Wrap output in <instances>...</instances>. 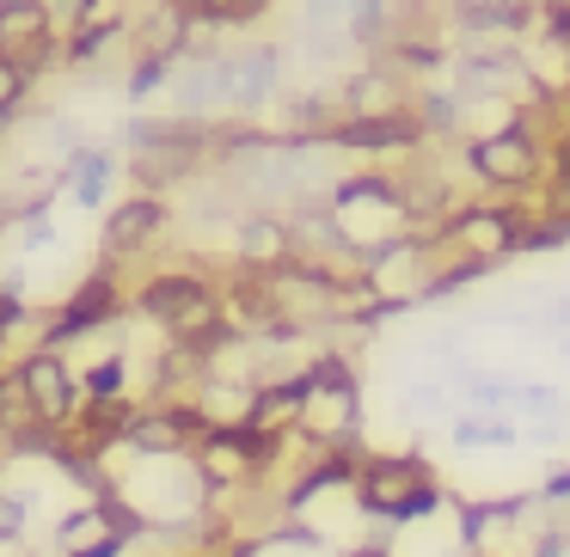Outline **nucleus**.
<instances>
[{
    "label": "nucleus",
    "mask_w": 570,
    "mask_h": 557,
    "mask_svg": "<svg viewBox=\"0 0 570 557\" xmlns=\"http://www.w3.org/2000/svg\"><path fill=\"white\" fill-rule=\"evenodd\" d=\"M295 422L313 441H344V435H356V374H350V361L320 356L313 374H301V417Z\"/></svg>",
    "instance_id": "f257e3e1"
},
{
    "label": "nucleus",
    "mask_w": 570,
    "mask_h": 557,
    "mask_svg": "<svg viewBox=\"0 0 570 557\" xmlns=\"http://www.w3.org/2000/svg\"><path fill=\"white\" fill-rule=\"evenodd\" d=\"M362 508L393 520H417L435 508V484L423 459H368L362 466Z\"/></svg>",
    "instance_id": "f03ea898"
},
{
    "label": "nucleus",
    "mask_w": 570,
    "mask_h": 557,
    "mask_svg": "<svg viewBox=\"0 0 570 557\" xmlns=\"http://www.w3.org/2000/svg\"><path fill=\"white\" fill-rule=\"evenodd\" d=\"M136 307L148 312V319L173 325L178 337H190V331H203L209 319H222V312H215L209 282H203V276H190V270H166V276H154V282L136 295Z\"/></svg>",
    "instance_id": "7ed1b4c3"
},
{
    "label": "nucleus",
    "mask_w": 570,
    "mask_h": 557,
    "mask_svg": "<svg viewBox=\"0 0 570 557\" xmlns=\"http://www.w3.org/2000/svg\"><path fill=\"white\" fill-rule=\"evenodd\" d=\"M472 172L484 178L491 190H521L540 178V148H533L528 123H509V129H491V136H479L466 148Z\"/></svg>",
    "instance_id": "20e7f679"
},
{
    "label": "nucleus",
    "mask_w": 570,
    "mask_h": 557,
    "mask_svg": "<svg viewBox=\"0 0 570 557\" xmlns=\"http://www.w3.org/2000/svg\"><path fill=\"white\" fill-rule=\"evenodd\" d=\"M13 380L43 429H68V417H75V374H68V361L56 349H31Z\"/></svg>",
    "instance_id": "39448f33"
},
{
    "label": "nucleus",
    "mask_w": 570,
    "mask_h": 557,
    "mask_svg": "<svg viewBox=\"0 0 570 557\" xmlns=\"http://www.w3.org/2000/svg\"><path fill=\"white\" fill-rule=\"evenodd\" d=\"M105 319H117V282H111V270L87 276V282L75 288V300L56 312V325H50V337H43V349L68 344V337L92 331V325H105Z\"/></svg>",
    "instance_id": "423d86ee"
},
{
    "label": "nucleus",
    "mask_w": 570,
    "mask_h": 557,
    "mask_svg": "<svg viewBox=\"0 0 570 557\" xmlns=\"http://www.w3.org/2000/svg\"><path fill=\"white\" fill-rule=\"evenodd\" d=\"M337 111H344V123H374V117L405 111V105H399V80L386 74V68H362V74L344 80V92H337Z\"/></svg>",
    "instance_id": "0eeeda50"
},
{
    "label": "nucleus",
    "mask_w": 570,
    "mask_h": 557,
    "mask_svg": "<svg viewBox=\"0 0 570 557\" xmlns=\"http://www.w3.org/2000/svg\"><path fill=\"white\" fill-rule=\"evenodd\" d=\"M332 141H337V148H356V153L417 148V141H423V123H417L411 111H393V117H374V123H337Z\"/></svg>",
    "instance_id": "6e6552de"
},
{
    "label": "nucleus",
    "mask_w": 570,
    "mask_h": 557,
    "mask_svg": "<svg viewBox=\"0 0 570 557\" xmlns=\"http://www.w3.org/2000/svg\"><path fill=\"white\" fill-rule=\"evenodd\" d=\"M166 227V202L160 197H129L111 209V221H105V251H141L148 239H160Z\"/></svg>",
    "instance_id": "1a4fd4ad"
},
{
    "label": "nucleus",
    "mask_w": 570,
    "mask_h": 557,
    "mask_svg": "<svg viewBox=\"0 0 570 557\" xmlns=\"http://www.w3.org/2000/svg\"><path fill=\"white\" fill-rule=\"evenodd\" d=\"M276 62H283V56L276 50H246V56H222V80H227V99L234 105H258L264 92L276 87Z\"/></svg>",
    "instance_id": "9d476101"
},
{
    "label": "nucleus",
    "mask_w": 570,
    "mask_h": 557,
    "mask_svg": "<svg viewBox=\"0 0 570 557\" xmlns=\"http://www.w3.org/2000/svg\"><path fill=\"white\" fill-rule=\"evenodd\" d=\"M129 148H209V123H190V117H141L129 123Z\"/></svg>",
    "instance_id": "9b49d317"
},
{
    "label": "nucleus",
    "mask_w": 570,
    "mask_h": 557,
    "mask_svg": "<svg viewBox=\"0 0 570 557\" xmlns=\"http://www.w3.org/2000/svg\"><path fill=\"white\" fill-rule=\"evenodd\" d=\"M203 153L209 148H148L136 153V178H141V197H154V190L178 185V178H190L203 166Z\"/></svg>",
    "instance_id": "f8f14e48"
},
{
    "label": "nucleus",
    "mask_w": 570,
    "mask_h": 557,
    "mask_svg": "<svg viewBox=\"0 0 570 557\" xmlns=\"http://www.w3.org/2000/svg\"><path fill=\"white\" fill-rule=\"evenodd\" d=\"M190 38V19L185 7H166V13H154L148 26H141V56H154V62H166V56H178Z\"/></svg>",
    "instance_id": "ddd939ff"
},
{
    "label": "nucleus",
    "mask_w": 570,
    "mask_h": 557,
    "mask_svg": "<svg viewBox=\"0 0 570 557\" xmlns=\"http://www.w3.org/2000/svg\"><path fill=\"white\" fill-rule=\"evenodd\" d=\"M190 26H215V31H239V26H258L264 7L258 0H197V7H185Z\"/></svg>",
    "instance_id": "4468645a"
},
{
    "label": "nucleus",
    "mask_w": 570,
    "mask_h": 557,
    "mask_svg": "<svg viewBox=\"0 0 570 557\" xmlns=\"http://www.w3.org/2000/svg\"><path fill=\"white\" fill-rule=\"evenodd\" d=\"M0 56H7V62H13V74L31 87V80L50 68V56H56V31H38V38H19V43H0Z\"/></svg>",
    "instance_id": "2eb2a0df"
},
{
    "label": "nucleus",
    "mask_w": 570,
    "mask_h": 557,
    "mask_svg": "<svg viewBox=\"0 0 570 557\" xmlns=\"http://www.w3.org/2000/svg\"><path fill=\"white\" fill-rule=\"evenodd\" d=\"M38 31H50V7H38V0H0V43L38 38Z\"/></svg>",
    "instance_id": "dca6fc26"
},
{
    "label": "nucleus",
    "mask_w": 570,
    "mask_h": 557,
    "mask_svg": "<svg viewBox=\"0 0 570 557\" xmlns=\"http://www.w3.org/2000/svg\"><path fill=\"white\" fill-rule=\"evenodd\" d=\"M178 92H185V105H197V111H209V105H222L227 99V80H222V62H197L185 80H178Z\"/></svg>",
    "instance_id": "f3484780"
},
{
    "label": "nucleus",
    "mask_w": 570,
    "mask_h": 557,
    "mask_svg": "<svg viewBox=\"0 0 570 557\" xmlns=\"http://www.w3.org/2000/svg\"><path fill=\"white\" fill-rule=\"evenodd\" d=\"M533 19V7H460L466 31H521Z\"/></svg>",
    "instance_id": "a211bd4d"
},
{
    "label": "nucleus",
    "mask_w": 570,
    "mask_h": 557,
    "mask_svg": "<svg viewBox=\"0 0 570 557\" xmlns=\"http://www.w3.org/2000/svg\"><path fill=\"white\" fill-rule=\"evenodd\" d=\"M105 185H111V153H75V197L87 209L105 197Z\"/></svg>",
    "instance_id": "6ab92c4d"
},
{
    "label": "nucleus",
    "mask_w": 570,
    "mask_h": 557,
    "mask_svg": "<svg viewBox=\"0 0 570 557\" xmlns=\"http://www.w3.org/2000/svg\"><path fill=\"white\" fill-rule=\"evenodd\" d=\"M411 117L423 123V136H448V129L460 123V105H454V99H435V92H423L417 111H411Z\"/></svg>",
    "instance_id": "aec40b11"
},
{
    "label": "nucleus",
    "mask_w": 570,
    "mask_h": 557,
    "mask_svg": "<svg viewBox=\"0 0 570 557\" xmlns=\"http://www.w3.org/2000/svg\"><path fill=\"white\" fill-rule=\"evenodd\" d=\"M117 386H124V361L117 356H105L99 368H87V392L92 398H117Z\"/></svg>",
    "instance_id": "412c9836"
},
{
    "label": "nucleus",
    "mask_w": 570,
    "mask_h": 557,
    "mask_svg": "<svg viewBox=\"0 0 570 557\" xmlns=\"http://www.w3.org/2000/svg\"><path fill=\"white\" fill-rule=\"evenodd\" d=\"M19 527H26V503L13 490H0V539H19Z\"/></svg>",
    "instance_id": "4be33fe9"
},
{
    "label": "nucleus",
    "mask_w": 570,
    "mask_h": 557,
    "mask_svg": "<svg viewBox=\"0 0 570 557\" xmlns=\"http://www.w3.org/2000/svg\"><path fill=\"white\" fill-rule=\"evenodd\" d=\"M26 99V80L13 74V62H7V56H0V117L13 111V105Z\"/></svg>",
    "instance_id": "5701e85b"
},
{
    "label": "nucleus",
    "mask_w": 570,
    "mask_h": 557,
    "mask_svg": "<svg viewBox=\"0 0 570 557\" xmlns=\"http://www.w3.org/2000/svg\"><path fill=\"white\" fill-rule=\"evenodd\" d=\"M160 80H166V62L141 56V62H136V74H129V92H148V87H160Z\"/></svg>",
    "instance_id": "b1692460"
},
{
    "label": "nucleus",
    "mask_w": 570,
    "mask_h": 557,
    "mask_svg": "<svg viewBox=\"0 0 570 557\" xmlns=\"http://www.w3.org/2000/svg\"><path fill=\"white\" fill-rule=\"evenodd\" d=\"M19 319H26L19 295H0V337H7V331H19Z\"/></svg>",
    "instance_id": "393cba45"
},
{
    "label": "nucleus",
    "mask_w": 570,
    "mask_h": 557,
    "mask_svg": "<svg viewBox=\"0 0 570 557\" xmlns=\"http://www.w3.org/2000/svg\"><path fill=\"white\" fill-rule=\"evenodd\" d=\"M558 185H570V136H564V148H558Z\"/></svg>",
    "instance_id": "a878e982"
},
{
    "label": "nucleus",
    "mask_w": 570,
    "mask_h": 557,
    "mask_svg": "<svg viewBox=\"0 0 570 557\" xmlns=\"http://www.w3.org/2000/svg\"><path fill=\"white\" fill-rule=\"evenodd\" d=\"M552 490H558V496H570V471H564V478H558V484H552Z\"/></svg>",
    "instance_id": "bb28decb"
},
{
    "label": "nucleus",
    "mask_w": 570,
    "mask_h": 557,
    "mask_svg": "<svg viewBox=\"0 0 570 557\" xmlns=\"http://www.w3.org/2000/svg\"><path fill=\"white\" fill-rule=\"evenodd\" d=\"M362 557H381V551H362Z\"/></svg>",
    "instance_id": "cd10ccee"
}]
</instances>
